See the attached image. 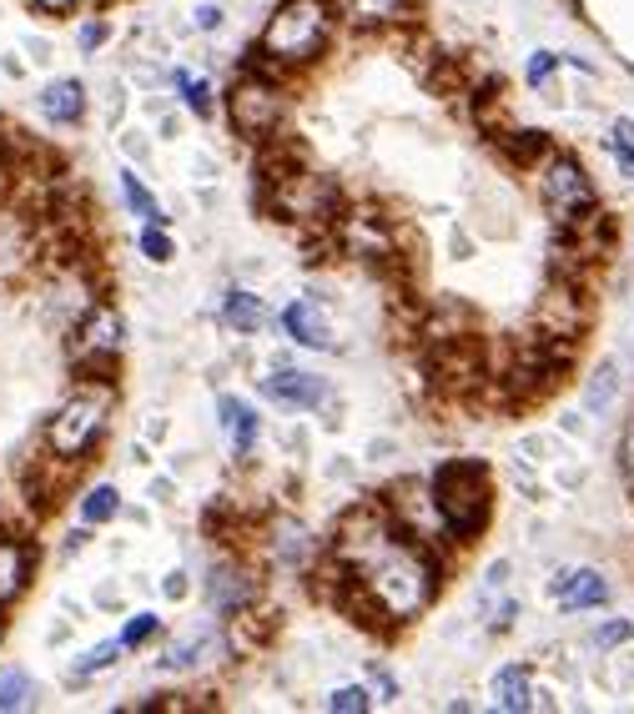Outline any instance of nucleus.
<instances>
[{
  "instance_id": "1",
  "label": "nucleus",
  "mask_w": 634,
  "mask_h": 714,
  "mask_svg": "<svg viewBox=\"0 0 634 714\" xmlns=\"http://www.w3.org/2000/svg\"><path fill=\"white\" fill-rule=\"evenodd\" d=\"M429 493H433V503H438V518L454 544H468V538L483 528V518H489V468L474 464V458L443 464L438 473L429 478Z\"/></svg>"
},
{
  "instance_id": "2",
  "label": "nucleus",
  "mask_w": 634,
  "mask_h": 714,
  "mask_svg": "<svg viewBox=\"0 0 634 714\" xmlns=\"http://www.w3.org/2000/svg\"><path fill=\"white\" fill-rule=\"evenodd\" d=\"M327 36H333V5L327 0H288L272 15V25L263 31L257 46L272 60H282V66H308L327 46Z\"/></svg>"
},
{
  "instance_id": "3",
  "label": "nucleus",
  "mask_w": 634,
  "mask_h": 714,
  "mask_svg": "<svg viewBox=\"0 0 634 714\" xmlns=\"http://www.w3.org/2000/svg\"><path fill=\"white\" fill-rule=\"evenodd\" d=\"M267 202L272 212H282L288 222L302 226H337L343 222V191H337L333 177H318V171H292L282 181H267Z\"/></svg>"
},
{
  "instance_id": "4",
  "label": "nucleus",
  "mask_w": 634,
  "mask_h": 714,
  "mask_svg": "<svg viewBox=\"0 0 634 714\" xmlns=\"http://www.w3.org/2000/svg\"><path fill=\"white\" fill-rule=\"evenodd\" d=\"M107 408H111V382H97L91 393H76L71 403H60V413L51 417L46 443L56 458L66 464H81V453L97 443L101 423H107Z\"/></svg>"
},
{
  "instance_id": "5",
  "label": "nucleus",
  "mask_w": 634,
  "mask_h": 714,
  "mask_svg": "<svg viewBox=\"0 0 634 714\" xmlns=\"http://www.w3.org/2000/svg\"><path fill=\"white\" fill-rule=\"evenodd\" d=\"M227 111H232V126L247 142H267L282 126V116H288V96L277 91V81H267V76L242 71V81L227 96Z\"/></svg>"
},
{
  "instance_id": "6",
  "label": "nucleus",
  "mask_w": 634,
  "mask_h": 714,
  "mask_svg": "<svg viewBox=\"0 0 634 714\" xmlns=\"http://www.w3.org/2000/svg\"><path fill=\"white\" fill-rule=\"evenodd\" d=\"M121 353V317L111 308H91L76 327V343H71V357L81 362L91 378H111V362Z\"/></svg>"
},
{
  "instance_id": "7",
  "label": "nucleus",
  "mask_w": 634,
  "mask_h": 714,
  "mask_svg": "<svg viewBox=\"0 0 634 714\" xmlns=\"http://www.w3.org/2000/svg\"><path fill=\"white\" fill-rule=\"evenodd\" d=\"M544 202L554 207V216H569L594 202V187H589L585 167L569 161V156H549V167H544Z\"/></svg>"
},
{
  "instance_id": "8",
  "label": "nucleus",
  "mask_w": 634,
  "mask_h": 714,
  "mask_svg": "<svg viewBox=\"0 0 634 714\" xmlns=\"http://www.w3.org/2000/svg\"><path fill=\"white\" fill-rule=\"evenodd\" d=\"M263 398H272V403H282V408H323L327 398H333V388H327L323 378H312V372L272 368L263 378Z\"/></svg>"
},
{
  "instance_id": "9",
  "label": "nucleus",
  "mask_w": 634,
  "mask_h": 714,
  "mask_svg": "<svg viewBox=\"0 0 634 714\" xmlns=\"http://www.w3.org/2000/svg\"><path fill=\"white\" fill-rule=\"evenodd\" d=\"M41 111H46V121H56V126H71V121L86 116V86L76 81V76H66V81H51L46 91H41Z\"/></svg>"
},
{
  "instance_id": "10",
  "label": "nucleus",
  "mask_w": 634,
  "mask_h": 714,
  "mask_svg": "<svg viewBox=\"0 0 634 714\" xmlns=\"http://www.w3.org/2000/svg\"><path fill=\"white\" fill-rule=\"evenodd\" d=\"M282 327H288L302 347H333V327H327V317L312 308V302H292V308L282 312Z\"/></svg>"
},
{
  "instance_id": "11",
  "label": "nucleus",
  "mask_w": 634,
  "mask_h": 714,
  "mask_svg": "<svg viewBox=\"0 0 634 714\" xmlns=\"http://www.w3.org/2000/svg\"><path fill=\"white\" fill-rule=\"evenodd\" d=\"M31 579V548L15 538H0V604H11Z\"/></svg>"
},
{
  "instance_id": "12",
  "label": "nucleus",
  "mask_w": 634,
  "mask_h": 714,
  "mask_svg": "<svg viewBox=\"0 0 634 714\" xmlns=\"http://www.w3.org/2000/svg\"><path fill=\"white\" fill-rule=\"evenodd\" d=\"M212 609L216 614H242V609L252 604V579L242 569H216L212 573Z\"/></svg>"
},
{
  "instance_id": "13",
  "label": "nucleus",
  "mask_w": 634,
  "mask_h": 714,
  "mask_svg": "<svg viewBox=\"0 0 634 714\" xmlns=\"http://www.w3.org/2000/svg\"><path fill=\"white\" fill-rule=\"evenodd\" d=\"M493 704L499 710H534V690H529V669L524 665H509L493 674Z\"/></svg>"
},
{
  "instance_id": "14",
  "label": "nucleus",
  "mask_w": 634,
  "mask_h": 714,
  "mask_svg": "<svg viewBox=\"0 0 634 714\" xmlns=\"http://www.w3.org/2000/svg\"><path fill=\"white\" fill-rule=\"evenodd\" d=\"M222 317H227V327H237V337H252V333H263L267 308H263V298H257V292H227Z\"/></svg>"
},
{
  "instance_id": "15",
  "label": "nucleus",
  "mask_w": 634,
  "mask_h": 714,
  "mask_svg": "<svg viewBox=\"0 0 634 714\" xmlns=\"http://www.w3.org/2000/svg\"><path fill=\"white\" fill-rule=\"evenodd\" d=\"M604 599H610V583L599 579L594 569H575V579H569V589L559 594V604L575 614V609H599Z\"/></svg>"
},
{
  "instance_id": "16",
  "label": "nucleus",
  "mask_w": 634,
  "mask_h": 714,
  "mask_svg": "<svg viewBox=\"0 0 634 714\" xmlns=\"http://www.w3.org/2000/svg\"><path fill=\"white\" fill-rule=\"evenodd\" d=\"M614 393H620V362L614 357H604L594 368V378H589V388H585V413H610L614 408Z\"/></svg>"
},
{
  "instance_id": "17",
  "label": "nucleus",
  "mask_w": 634,
  "mask_h": 714,
  "mask_svg": "<svg viewBox=\"0 0 634 714\" xmlns=\"http://www.w3.org/2000/svg\"><path fill=\"white\" fill-rule=\"evenodd\" d=\"M499 146L509 161H519V167H534L538 156H549V136L544 132H499Z\"/></svg>"
},
{
  "instance_id": "18",
  "label": "nucleus",
  "mask_w": 634,
  "mask_h": 714,
  "mask_svg": "<svg viewBox=\"0 0 634 714\" xmlns=\"http://www.w3.org/2000/svg\"><path fill=\"white\" fill-rule=\"evenodd\" d=\"M222 423L232 428V448L252 453V443H257V413L247 403H237V398H222Z\"/></svg>"
},
{
  "instance_id": "19",
  "label": "nucleus",
  "mask_w": 634,
  "mask_h": 714,
  "mask_svg": "<svg viewBox=\"0 0 634 714\" xmlns=\"http://www.w3.org/2000/svg\"><path fill=\"white\" fill-rule=\"evenodd\" d=\"M343 11H347V21H358V25H388V21H398L403 0H343Z\"/></svg>"
},
{
  "instance_id": "20",
  "label": "nucleus",
  "mask_w": 634,
  "mask_h": 714,
  "mask_svg": "<svg viewBox=\"0 0 634 714\" xmlns=\"http://www.w3.org/2000/svg\"><path fill=\"white\" fill-rule=\"evenodd\" d=\"M121 197H126V207H132V212H142V216H146V222H156V226L167 222V212H162V207H156V202H152V197H146V187H142V177H136V171H132V167L121 171Z\"/></svg>"
},
{
  "instance_id": "21",
  "label": "nucleus",
  "mask_w": 634,
  "mask_h": 714,
  "mask_svg": "<svg viewBox=\"0 0 634 714\" xmlns=\"http://www.w3.org/2000/svg\"><path fill=\"white\" fill-rule=\"evenodd\" d=\"M25 704H31V679L21 669H0V714L25 710Z\"/></svg>"
},
{
  "instance_id": "22",
  "label": "nucleus",
  "mask_w": 634,
  "mask_h": 714,
  "mask_svg": "<svg viewBox=\"0 0 634 714\" xmlns=\"http://www.w3.org/2000/svg\"><path fill=\"white\" fill-rule=\"evenodd\" d=\"M116 509H121V493L107 489V483H101V489H91V493L81 499V518H86V524H107V518H111Z\"/></svg>"
},
{
  "instance_id": "23",
  "label": "nucleus",
  "mask_w": 634,
  "mask_h": 714,
  "mask_svg": "<svg viewBox=\"0 0 634 714\" xmlns=\"http://www.w3.org/2000/svg\"><path fill=\"white\" fill-rule=\"evenodd\" d=\"M116 655H121V639H111V644H97V649H91V655H86L81 665L71 669V679H76V684H81V679H91V674H97V669H107V665H111V659H116Z\"/></svg>"
},
{
  "instance_id": "24",
  "label": "nucleus",
  "mask_w": 634,
  "mask_h": 714,
  "mask_svg": "<svg viewBox=\"0 0 634 714\" xmlns=\"http://www.w3.org/2000/svg\"><path fill=\"white\" fill-rule=\"evenodd\" d=\"M368 704L372 700H368V690H363V684H343V690L327 700V710H333V714H363Z\"/></svg>"
},
{
  "instance_id": "25",
  "label": "nucleus",
  "mask_w": 634,
  "mask_h": 714,
  "mask_svg": "<svg viewBox=\"0 0 634 714\" xmlns=\"http://www.w3.org/2000/svg\"><path fill=\"white\" fill-rule=\"evenodd\" d=\"M181 101H187V111H197V116H212V86L207 81L181 76Z\"/></svg>"
},
{
  "instance_id": "26",
  "label": "nucleus",
  "mask_w": 634,
  "mask_h": 714,
  "mask_svg": "<svg viewBox=\"0 0 634 714\" xmlns=\"http://www.w3.org/2000/svg\"><path fill=\"white\" fill-rule=\"evenodd\" d=\"M142 252H146V257H152V263H171V252H177V247H171V237H167V232H162V226H146V232H142Z\"/></svg>"
},
{
  "instance_id": "27",
  "label": "nucleus",
  "mask_w": 634,
  "mask_h": 714,
  "mask_svg": "<svg viewBox=\"0 0 634 714\" xmlns=\"http://www.w3.org/2000/svg\"><path fill=\"white\" fill-rule=\"evenodd\" d=\"M610 146H614V156H620V167L634 177V121H620V126H614Z\"/></svg>"
},
{
  "instance_id": "28",
  "label": "nucleus",
  "mask_w": 634,
  "mask_h": 714,
  "mask_svg": "<svg viewBox=\"0 0 634 714\" xmlns=\"http://www.w3.org/2000/svg\"><path fill=\"white\" fill-rule=\"evenodd\" d=\"M156 634V614H132V624L121 629V649H136V644H146Z\"/></svg>"
},
{
  "instance_id": "29",
  "label": "nucleus",
  "mask_w": 634,
  "mask_h": 714,
  "mask_svg": "<svg viewBox=\"0 0 634 714\" xmlns=\"http://www.w3.org/2000/svg\"><path fill=\"white\" fill-rule=\"evenodd\" d=\"M549 453H554L549 433H524V438H519V458H529V464H544Z\"/></svg>"
},
{
  "instance_id": "30",
  "label": "nucleus",
  "mask_w": 634,
  "mask_h": 714,
  "mask_svg": "<svg viewBox=\"0 0 634 714\" xmlns=\"http://www.w3.org/2000/svg\"><path fill=\"white\" fill-rule=\"evenodd\" d=\"M192 655H202V639H197V634L192 639H181V644H171L167 655H162V669H187L192 665Z\"/></svg>"
},
{
  "instance_id": "31",
  "label": "nucleus",
  "mask_w": 634,
  "mask_h": 714,
  "mask_svg": "<svg viewBox=\"0 0 634 714\" xmlns=\"http://www.w3.org/2000/svg\"><path fill=\"white\" fill-rule=\"evenodd\" d=\"M554 66H559L554 51H534V60H529V86H544L554 76Z\"/></svg>"
},
{
  "instance_id": "32",
  "label": "nucleus",
  "mask_w": 634,
  "mask_h": 714,
  "mask_svg": "<svg viewBox=\"0 0 634 714\" xmlns=\"http://www.w3.org/2000/svg\"><path fill=\"white\" fill-rule=\"evenodd\" d=\"M630 624H624V620H610V624H604V629H599L594 634V644H599V649H614V644H624V639H630Z\"/></svg>"
},
{
  "instance_id": "33",
  "label": "nucleus",
  "mask_w": 634,
  "mask_h": 714,
  "mask_svg": "<svg viewBox=\"0 0 634 714\" xmlns=\"http://www.w3.org/2000/svg\"><path fill=\"white\" fill-rule=\"evenodd\" d=\"M121 152L132 156V161H146V156H152V142H146L142 132H121Z\"/></svg>"
},
{
  "instance_id": "34",
  "label": "nucleus",
  "mask_w": 634,
  "mask_h": 714,
  "mask_svg": "<svg viewBox=\"0 0 634 714\" xmlns=\"http://www.w3.org/2000/svg\"><path fill=\"white\" fill-rule=\"evenodd\" d=\"M503 583H509V564H489V573H483V594L479 599H493V594H499V589H503Z\"/></svg>"
},
{
  "instance_id": "35",
  "label": "nucleus",
  "mask_w": 634,
  "mask_h": 714,
  "mask_svg": "<svg viewBox=\"0 0 634 714\" xmlns=\"http://www.w3.org/2000/svg\"><path fill=\"white\" fill-rule=\"evenodd\" d=\"M514 483H519V493H524V499H538V478L529 473V458H524V464H514Z\"/></svg>"
},
{
  "instance_id": "36",
  "label": "nucleus",
  "mask_w": 634,
  "mask_h": 714,
  "mask_svg": "<svg viewBox=\"0 0 634 714\" xmlns=\"http://www.w3.org/2000/svg\"><path fill=\"white\" fill-rule=\"evenodd\" d=\"M101 41H107V21H86V25H81V46H86V51H97Z\"/></svg>"
},
{
  "instance_id": "37",
  "label": "nucleus",
  "mask_w": 634,
  "mask_h": 714,
  "mask_svg": "<svg viewBox=\"0 0 634 714\" xmlns=\"http://www.w3.org/2000/svg\"><path fill=\"white\" fill-rule=\"evenodd\" d=\"M152 499L156 503H177V483H171V478H152Z\"/></svg>"
},
{
  "instance_id": "38",
  "label": "nucleus",
  "mask_w": 634,
  "mask_h": 714,
  "mask_svg": "<svg viewBox=\"0 0 634 714\" xmlns=\"http://www.w3.org/2000/svg\"><path fill=\"white\" fill-rule=\"evenodd\" d=\"M167 433H171L167 417H146V443H167Z\"/></svg>"
},
{
  "instance_id": "39",
  "label": "nucleus",
  "mask_w": 634,
  "mask_h": 714,
  "mask_svg": "<svg viewBox=\"0 0 634 714\" xmlns=\"http://www.w3.org/2000/svg\"><path fill=\"white\" fill-rule=\"evenodd\" d=\"M559 428L569 433V438H585V413H559Z\"/></svg>"
},
{
  "instance_id": "40",
  "label": "nucleus",
  "mask_w": 634,
  "mask_h": 714,
  "mask_svg": "<svg viewBox=\"0 0 634 714\" xmlns=\"http://www.w3.org/2000/svg\"><path fill=\"white\" fill-rule=\"evenodd\" d=\"M393 453H398L393 438H372L368 443V458H372V464H383V458H393Z\"/></svg>"
},
{
  "instance_id": "41",
  "label": "nucleus",
  "mask_w": 634,
  "mask_h": 714,
  "mask_svg": "<svg viewBox=\"0 0 634 714\" xmlns=\"http://www.w3.org/2000/svg\"><path fill=\"white\" fill-rule=\"evenodd\" d=\"M162 589H167V599H187V573H167V583H162Z\"/></svg>"
},
{
  "instance_id": "42",
  "label": "nucleus",
  "mask_w": 634,
  "mask_h": 714,
  "mask_svg": "<svg viewBox=\"0 0 634 714\" xmlns=\"http://www.w3.org/2000/svg\"><path fill=\"white\" fill-rule=\"evenodd\" d=\"M25 51H31V60H36V66H46V60H51V41H41V36L25 41Z\"/></svg>"
},
{
  "instance_id": "43",
  "label": "nucleus",
  "mask_w": 634,
  "mask_h": 714,
  "mask_svg": "<svg viewBox=\"0 0 634 714\" xmlns=\"http://www.w3.org/2000/svg\"><path fill=\"white\" fill-rule=\"evenodd\" d=\"M97 604L101 609H121V589H116V583H101V589H97Z\"/></svg>"
},
{
  "instance_id": "44",
  "label": "nucleus",
  "mask_w": 634,
  "mask_h": 714,
  "mask_svg": "<svg viewBox=\"0 0 634 714\" xmlns=\"http://www.w3.org/2000/svg\"><path fill=\"white\" fill-rule=\"evenodd\" d=\"M620 464H624V478L634 483V423H630V433H624V458Z\"/></svg>"
},
{
  "instance_id": "45",
  "label": "nucleus",
  "mask_w": 634,
  "mask_h": 714,
  "mask_svg": "<svg viewBox=\"0 0 634 714\" xmlns=\"http://www.w3.org/2000/svg\"><path fill=\"white\" fill-rule=\"evenodd\" d=\"M197 25H202V31H216V25H222V11H216V5H202V11H197Z\"/></svg>"
},
{
  "instance_id": "46",
  "label": "nucleus",
  "mask_w": 634,
  "mask_h": 714,
  "mask_svg": "<svg viewBox=\"0 0 634 714\" xmlns=\"http://www.w3.org/2000/svg\"><path fill=\"white\" fill-rule=\"evenodd\" d=\"M41 11L46 15H66V11H76V0H36Z\"/></svg>"
},
{
  "instance_id": "47",
  "label": "nucleus",
  "mask_w": 634,
  "mask_h": 714,
  "mask_svg": "<svg viewBox=\"0 0 634 714\" xmlns=\"http://www.w3.org/2000/svg\"><path fill=\"white\" fill-rule=\"evenodd\" d=\"M569 579H575V569H559V573H554V579H549V594L559 599L564 589H569Z\"/></svg>"
},
{
  "instance_id": "48",
  "label": "nucleus",
  "mask_w": 634,
  "mask_h": 714,
  "mask_svg": "<svg viewBox=\"0 0 634 714\" xmlns=\"http://www.w3.org/2000/svg\"><path fill=\"white\" fill-rule=\"evenodd\" d=\"M181 132V116L177 111H162V136H177Z\"/></svg>"
},
{
  "instance_id": "49",
  "label": "nucleus",
  "mask_w": 634,
  "mask_h": 714,
  "mask_svg": "<svg viewBox=\"0 0 634 714\" xmlns=\"http://www.w3.org/2000/svg\"><path fill=\"white\" fill-rule=\"evenodd\" d=\"M86 544H91V534H86V528H76V534L71 538H66V554H81V548Z\"/></svg>"
}]
</instances>
